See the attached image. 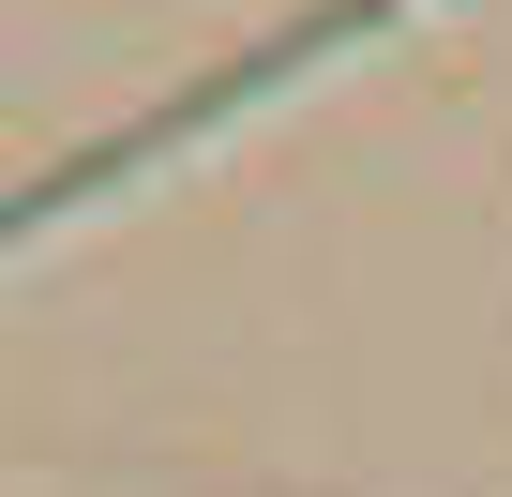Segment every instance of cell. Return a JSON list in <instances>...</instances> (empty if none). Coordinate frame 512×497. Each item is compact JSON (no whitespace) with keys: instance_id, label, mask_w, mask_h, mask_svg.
I'll use <instances>...</instances> for the list:
<instances>
[{"instance_id":"obj_1","label":"cell","mask_w":512,"mask_h":497,"mask_svg":"<svg viewBox=\"0 0 512 497\" xmlns=\"http://www.w3.org/2000/svg\"><path fill=\"white\" fill-rule=\"evenodd\" d=\"M392 16H407V0H332V16H302L287 46H256V61H226V76H196V91H181L166 121H136V136H106V151H76V166H61V181H31V196H0V257H16V241H46L61 211H91V196H121L136 166H166L181 136H211V121H241V106H272V91H287V76H317V61L347 46V31H392Z\"/></svg>"}]
</instances>
